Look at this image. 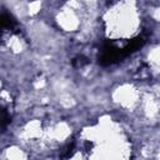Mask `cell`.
Instances as JSON below:
<instances>
[{"label":"cell","mask_w":160,"mask_h":160,"mask_svg":"<svg viewBox=\"0 0 160 160\" xmlns=\"http://www.w3.org/2000/svg\"><path fill=\"white\" fill-rule=\"evenodd\" d=\"M82 18L84 15L80 11L62 4L54 14V22L61 31L74 34L80 31L82 25Z\"/></svg>","instance_id":"3"},{"label":"cell","mask_w":160,"mask_h":160,"mask_svg":"<svg viewBox=\"0 0 160 160\" xmlns=\"http://www.w3.org/2000/svg\"><path fill=\"white\" fill-rule=\"evenodd\" d=\"M1 89H2V81L0 80V91H1Z\"/></svg>","instance_id":"5"},{"label":"cell","mask_w":160,"mask_h":160,"mask_svg":"<svg viewBox=\"0 0 160 160\" xmlns=\"http://www.w3.org/2000/svg\"><path fill=\"white\" fill-rule=\"evenodd\" d=\"M142 16L138 0H112L101 14L104 34L114 41H128L141 29Z\"/></svg>","instance_id":"1"},{"label":"cell","mask_w":160,"mask_h":160,"mask_svg":"<svg viewBox=\"0 0 160 160\" xmlns=\"http://www.w3.org/2000/svg\"><path fill=\"white\" fill-rule=\"evenodd\" d=\"M141 90L131 82H121L114 88L111 91V101L121 110L126 112H136L140 99Z\"/></svg>","instance_id":"2"},{"label":"cell","mask_w":160,"mask_h":160,"mask_svg":"<svg viewBox=\"0 0 160 160\" xmlns=\"http://www.w3.org/2000/svg\"><path fill=\"white\" fill-rule=\"evenodd\" d=\"M1 156L6 158V159H26L30 156V154L28 152V150L22 145L11 144V145H8L6 148L2 149Z\"/></svg>","instance_id":"4"}]
</instances>
